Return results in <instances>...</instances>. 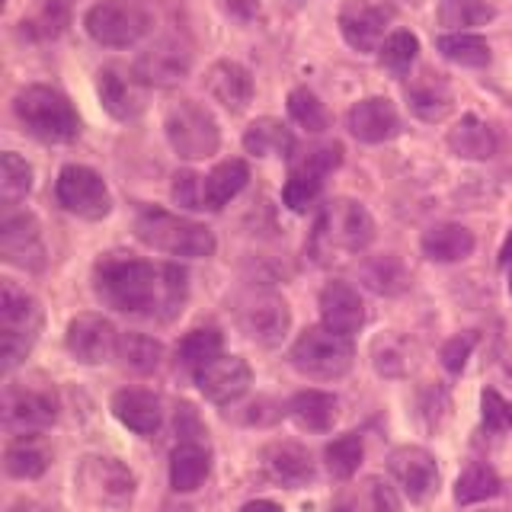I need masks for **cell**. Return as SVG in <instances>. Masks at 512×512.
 Instances as JSON below:
<instances>
[{"label": "cell", "mask_w": 512, "mask_h": 512, "mask_svg": "<svg viewBox=\"0 0 512 512\" xmlns=\"http://www.w3.org/2000/svg\"><path fill=\"white\" fill-rule=\"evenodd\" d=\"M93 292L119 314L170 324L189 298V272L176 263L109 253L93 266Z\"/></svg>", "instance_id": "6da1fadb"}, {"label": "cell", "mask_w": 512, "mask_h": 512, "mask_svg": "<svg viewBox=\"0 0 512 512\" xmlns=\"http://www.w3.org/2000/svg\"><path fill=\"white\" fill-rule=\"evenodd\" d=\"M375 240V218L356 199H333L314 221V234L308 240L311 256L320 263H336L343 256H356Z\"/></svg>", "instance_id": "7a4b0ae2"}, {"label": "cell", "mask_w": 512, "mask_h": 512, "mask_svg": "<svg viewBox=\"0 0 512 512\" xmlns=\"http://www.w3.org/2000/svg\"><path fill=\"white\" fill-rule=\"evenodd\" d=\"M135 237L144 247L167 256H183V260H205L218 250V240L212 228L199 221L180 218L164 208H141L135 218Z\"/></svg>", "instance_id": "3957f363"}, {"label": "cell", "mask_w": 512, "mask_h": 512, "mask_svg": "<svg viewBox=\"0 0 512 512\" xmlns=\"http://www.w3.org/2000/svg\"><path fill=\"white\" fill-rule=\"evenodd\" d=\"M13 112L32 138L45 144H71L80 135V119L71 100L48 84H29L13 96Z\"/></svg>", "instance_id": "277c9868"}, {"label": "cell", "mask_w": 512, "mask_h": 512, "mask_svg": "<svg viewBox=\"0 0 512 512\" xmlns=\"http://www.w3.org/2000/svg\"><path fill=\"white\" fill-rule=\"evenodd\" d=\"M42 304L13 282L0 285V359L4 372H13L29 349L36 346L42 330Z\"/></svg>", "instance_id": "5b68a950"}, {"label": "cell", "mask_w": 512, "mask_h": 512, "mask_svg": "<svg viewBox=\"0 0 512 512\" xmlns=\"http://www.w3.org/2000/svg\"><path fill=\"white\" fill-rule=\"evenodd\" d=\"M356 352H352L349 336L333 333L330 327H308L298 340L288 349V362H292L295 372H301L304 378L314 381H336L343 378Z\"/></svg>", "instance_id": "8992f818"}, {"label": "cell", "mask_w": 512, "mask_h": 512, "mask_svg": "<svg viewBox=\"0 0 512 512\" xmlns=\"http://www.w3.org/2000/svg\"><path fill=\"white\" fill-rule=\"evenodd\" d=\"M74 487L96 509L119 512L135 500V474L122 461L106 455H87L74 471Z\"/></svg>", "instance_id": "52a82bcc"}, {"label": "cell", "mask_w": 512, "mask_h": 512, "mask_svg": "<svg viewBox=\"0 0 512 512\" xmlns=\"http://www.w3.org/2000/svg\"><path fill=\"white\" fill-rule=\"evenodd\" d=\"M167 141L183 160H205L215 157L221 148V128L212 109L196 100H180L167 112Z\"/></svg>", "instance_id": "ba28073f"}, {"label": "cell", "mask_w": 512, "mask_h": 512, "mask_svg": "<svg viewBox=\"0 0 512 512\" xmlns=\"http://www.w3.org/2000/svg\"><path fill=\"white\" fill-rule=\"evenodd\" d=\"M84 29L93 42L106 48H128L151 29V13L138 0H100L87 10Z\"/></svg>", "instance_id": "9c48e42d"}, {"label": "cell", "mask_w": 512, "mask_h": 512, "mask_svg": "<svg viewBox=\"0 0 512 512\" xmlns=\"http://www.w3.org/2000/svg\"><path fill=\"white\" fill-rule=\"evenodd\" d=\"M55 196L64 212H71L84 221H103L112 212V196L106 180L84 164H68L58 173Z\"/></svg>", "instance_id": "30bf717a"}, {"label": "cell", "mask_w": 512, "mask_h": 512, "mask_svg": "<svg viewBox=\"0 0 512 512\" xmlns=\"http://www.w3.org/2000/svg\"><path fill=\"white\" fill-rule=\"evenodd\" d=\"M237 327L256 346H279L292 327V311L276 292H250L237 301Z\"/></svg>", "instance_id": "8fae6325"}, {"label": "cell", "mask_w": 512, "mask_h": 512, "mask_svg": "<svg viewBox=\"0 0 512 512\" xmlns=\"http://www.w3.org/2000/svg\"><path fill=\"white\" fill-rule=\"evenodd\" d=\"M148 90L151 87L144 84L141 74L125 64H106L96 74V96L116 122L141 119V112L148 109Z\"/></svg>", "instance_id": "7c38bea8"}, {"label": "cell", "mask_w": 512, "mask_h": 512, "mask_svg": "<svg viewBox=\"0 0 512 512\" xmlns=\"http://www.w3.org/2000/svg\"><path fill=\"white\" fill-rule=\"evenodd\" d=\"M61 400L55 388L42 384H10L4 394V426L13 432H39L58 420Z\"/></svg>", "instance_id": "4fadbf2b"}, {"label": "cell", "mask_w": 512, "mask_h": 512, "mask_svg": "<svg viewBox=\"0 0 512 512\" xmlns=\"http://www.w3.org/2000/svg\"><path fill=\"white\" fill-rule=\"evenodd\" d=\"M119 340L122 333L103 314H77L68 324V333H64V346L80 365H103L116 359Z\"/></svg>", "instance_id": "5bb4252c"}, {"label": "cell", "mask_w": 512, "mask_h": 512, "mask_svg": "<svg viewBox=\"0 0 512 512\" xmlns=\"http://www.w3.org/2000/svg\"><path fill=\"white\" fill-rule=\"evenodd\" d=\"M250 384H253L250 365L240 356H224V352L196 372L199 394L208 400V404H215V407L237 404V400L250 391Z\"/></svg>", "instance_id": "9a60e30c"}, {"label": "cell", "mask_w": 512, "mask_h": 512, "mask_svg": "<svg viewBox=\"0 0 512 512\" xmlns=\"http://www.w3.org/2000/svg\"><path fill=\"white\" fill-rule=\"evenodd\" d=\"M0 256L20 269L45 266L42 224L32 212H10L0 221Z\"/></svg>", "instance_id": "2e32d148"}, {"label": "cell", "mask_w": 512, "mask_h": 512, "mask_svg": "<svg viewBox=\"0 0 512 512\" xmlns=\"http://www.w3.org/2000/svg\"><path fill=\"white\" fill-rule=\"evenodd\" d=\"M388 471L397 480V487L404 490L410 503L429 500L439 487V464L426 448L420 445H400L388 458Z\"/></svg>", "instance_id": "e0dca14e"}, {"label": "cell", "mask_w": 512, "mask_h": 512, "mask_svg": "<svg viewBox=\"0 0 512 512\" xmlns=\"http://www.w3.org/2000/svg\"><path fill=\"white\" fill-rule=\"evenodd\" d=\"M394 20V10L384 4H368V0H349L340 10V32L356 52H378L384 45V32Z\"/></svg>", "instance_id": "ac0fdd59"}, {"label": "cell", "mask_w": 512, "mask_h": 512, "mask_svg": "<svg viewBox=\"0 0 512 512\" xmlns=\"http://www.w3.org/2000/svg\"><path fill=\"white\" fill-rule=\"evenodd\" d=\"M407 103L410 112L423 122H445L455 109V93L452 84L445 80V74L423 68L416 77H410L407 84Z\"/></svg>", "instance_id": "d6986e66"}, {"label": "cell", "mask_w": 512, "mask_h": 512, "mask_svg": "<svg viewBox=\"0 0 512 512\" xmlns=\"http://www.w3.org/2000/svg\"><path fill=\"white\" fill-rule=\"evenodd\" d=\"M320 317H324V327H330L333 333L352 336L365 324V301L349 282L333 279L320 288Z\"/></svg>", "instance_id": "ffe728a7"}, {"label": "cell", "mask_w": 512, "mask_h": 512, "mask_svg": "<svg viewBox=\"0 0 512 512\" xmlns=\"http://www.w3.org/2000/svg\"><path fill=\"white\" fill-rule=\"evenodd\" d=\"M349 132L362 144H384L400 132V116L388 96H368L349 109Z\"/></svg>", "instance_id": "44dd1931"}, {"label": "cell", "mask_w": 512, "mask_h": 512, "mask_svg": "<svg viewBox=\"0 0 512 512\" xmlns=\"http://www.w3.org/2000/svg\"><path fill=\"white\" fill-rule=\"evenodd\" d=\"M208 96L228 112H244L253 100V74L240 61H215L205 74Z\"/></svg>", "instance_id": "7402d4cb"}, {"label": "cell", "mask_w": 512, "mask_h": 512, "mask_svg": "<svg viewBox=\"0 0 512 512\" xmlns=\"http://www.w3.org/2000/svg\"><path fill=\"white\" fill-rule=\"evenodd\" d=\"M263 471L276 480L279 487L298 490L314 480V458L298 442H272L263 452Z\"/></svg>", "instance_id": "603a6c76"}, {"label": "cell", "mask_w": 512, "mask_h": 512, "mask_svg": "<svg viewBox=\"0 0 512 512\" xmlns=\"http://www.w3.org/2000/svg\"><path fill=\"white\" fill-rule=\"evenodd\" d=\"M112 416L125 426L138 432V436H154L164 426V407L160 397L144 388H122L112 394Z\"/></svg>", "instance_id": "cb8c5ba5"}, {"label": "cell", "mask_w": 512, "mask_h": 512, "mask_svg": "<svg viewBox=\"0 0 512 512\" xmlns=\"http://www.w3.org/2000/svg\"><path fill=\"white\" fill-rule=\"evenodd\" d=\"M192 68V55L180 42H160L151 52H144L135 64V71L141 74V80L148 87H173L186 80Z\"/></svg>", "instance_id": "d4e9b609"}, {"label": "cell", "mask_w": 512, "mask_h": 512, "mask_svg": "<svg viewBox=\"0 0 512 512\" xmlns=\"http://www.w3.org/2000/svg\"><path fill=\"white\" fill-rule=\"evenodd\" d=\"M420 247H423V256L432 263H461L474 253L477 240L464 224L445 221V224H432L423 234Z\"/></svg>", "instance_id": "484cf974"}, {"label": "cell", "mask_w": 512, "mask_h": 512, "mask_svg": "<svg viewBox=\"0 0 512 512\" xmlns=\"http://www.w3.org/2000/svg\"><path fill=\"white\" fill-rule=\"evenodd\" d=\"M212 474V455L202 442H180L170 455V487L176 493H196Z\"/></svg>", "instance_id": "4316f807"}, {"label": "cell", "mask_w": 512, "mask_h": 512, "mask_svg": "<svg viewBox=\"0 0 512 512\" xmlns=\"http://www.w3.org/2000/svg\"><path fill=\"white\" fill-rule=\"evenodd\" d=\"M448 151L461 160H490L496 154V135L493 128L477 116H461L448 128Z\"/></svg>", "instance_id": "83f0119b"}, {"label": "cell", "mask_w": 512, "mask_h": 512, "mask_svg": "<svg viewBox=\"0 0 512 512\" xmlns=\"http://www.w3.org/2000/svg\"><path fill=\"white\" fill-rule=\"evenodd\" d=\"M288 416L308 432H330L336 416H340V400L327 391H298L292 400H288Z\"/></svg>", "instance_id": "f1b7e54d"}, {"label": "cell", "mask_w": 512, "mask_h": 512, "mask_svg": "<svg viewBox=\"0 0 512 512\" xmlns=\"http://www.w3.org/2000/svg\"><path fill=\"white\" fill-rule=\"evenodd\" d=\"M202 183H205V208L208 212H221V208L231 199H237L240 189L250 183V167H247V160H240V157L221 160L212 173H205Z\"/></svg>", "instance_id": "f546056e"}, {"label": "cell", "mask_w": 512, "mask_h": 512, "mask_svg": "<svg viewBox=\"0 0 512 512\" xmlns=\"http://www.w3.org/2000/svg\"><path fill=\"white\" fill-rule=\"evenodd\" d=\"M359 279L365 288H372L381 298H397L410 288V272L407 266L397 260V256L384 253V256H372L359 266Z\"/></svg>", "instance_id": "4dcf8cb0"}, {"label": "cell", "mask_w": 512, "mask_h": 512, "mask_svg": "<svg viewBox=\"0 0 512 512\" xmlns=\"http://www.w3.org/2000/svg\"><path fill=\"white\" fill-rule=\"evenodd\" d=\"M244 148L253 157H292L295 135L279 119H256L244 132Z\"/></svg>", "instance_id": "1f68e13d"}, {"label": "cell", "mask_w": 512, "mask_h": 512, "mask_svg": "<svg viewBox=\"0 0 512 512\" xmlns=\"http://www.w3.org/2000/svg\"><path fill=\"white\" fill-rule=\"evenodd\" d=\"M48 464H52L48 448L32 436L13 439L4 452V471L16 480H36L48 471Z\"/></svg>", "instance_id": "d6a6232c"}, {"label": "cell", "mask_w": 512, "mask_h": 512, "mask_svg": "<svg viewBox=\"0 0 512 512\" xmlns=\"http://www.w3.org/2000/svg\"><path fill=\"white\" fill-rule=\"evenodd\" d=\"M71 23V4L68 0H39L36 10L29 16H23V36L32 42H48V39H58L64 26Z\"/></svg>", "instance_id": "836d02e7"}, {"label": "cell", "mask_w": 512, "mask_h": 512, "mask_svg": "<svg viewBox=\"0 0 512 512\" xmlns=\"http://www.w3.org/2000/svg\"><path fill=\"white\" fill-rule=\"evenodd\" d=\"M221 349H224V336L218 327H196L192 333L183 336L180 346H176V362L196 375L202 365L221 356Z\"/></svg>", "instance_id": "e575fe53"}, {"label": "cell", "mask_w": 512, "mask_h": 512, "mask_svg": "<svg viewBox=\"0 0 512 512\" xmlns=\"http://www.w3.org/2000/svg\"><path fill=\"white\" fill-rule=\"evenodd\" d=\"M503 490V480L496 474L490 464L484 461H474L468 468L461 471V477L455 480V500L461 506H474V503H484L493 500L496 493Z\"/></svg>", "instance_id": "d590c367"}, {"label": "cell", "mask_w": 512, "mask_h": 512, "mask_svg": "<svg viewBox=\"0 0 512 512\" xmlns=\"http://www.w3.org/2000/svg\"><path fill=\"white\" fill-rule=\"evenodd\" d=\"M116 359L122 362V368H128V372L151 375V372H157L160 359H164V346L148 333H122Z\"/></svg>", "instance_id": "8d00e7d4"}, {"label": "cell", "mask_w": 512, "mask_h": 512, "mask_svg": "<svg viewBox=\"0 0 512 512\" xmlns=\"http://www.w3.org/2000/svg\"><path fill=\"white\" fill-rule=\"evenodd\" d=\"M320 192H324V173L292 160V170H288V180H285V189H282L285 205L301 215L320 199Z\"/></svg>", "instance_id": "74e56055"}, {"label": "cell", "mask_w": 512, "mask_h": 512, "mask_svg": "<svg viewBox=\"0 0 512 512\" xmlns=\"http://www.w3.org/2000/svg\"><path fill=\"white\" fill-rule=\"evenodd\" d=\"M436 45L448 61L461 64V68H487L490 64V45L477 32H445Z\"/></svg>", "instance_id": "f35d334b"}, {"label": "cell", "mask_w": 512, "mask_h": 512, "mask_svg": "<svg viewBox=\"0 0 512 512\" xmlns=\"http://www.w3.org/2000/svg\"><path fill=\"white\" fill-rule=\"evenodd\" d=\"M336 512H400V500L391 490V484H384L378 477H368L346 496Z\"/></svg>", "instance_id": "ab89813d"}, {"label": "cell", "mask_w": 512, "mask_h": 512, "mask_svg": "<svg viewBox=\"0 0 512 512\" xmlns=\"http://www.w3.org/2000/svg\"><path fill=\"white\" fill-rule=\"evenodd\" d=\"M362 458H365V445H362V436H356V432H346V436L333 439V442L324 448L327 471H330V477H336V480L356 477L359 468H362Z\"/></svg>", "instance_id": "60d3db41"}, {"label": "cell", "mask_w": 512, "mask_h": 512, "mask_svg": "<svg viewBox=\"0 0 512 512\" xmlns=\"http://www.w3.org/2000/svg\"><path fill=\"white\" fill-rule=\"evenodd\" d=\"M288 116H292L304 132H311V135H320L330 125L327 106L320 103V96L308 87H295L292 93H288Z\"/></svg>", "instance_id": "b9f144b4"}, {"label": "cell", "mask_w": 512, "mask_h": 512, "mask_svg": "<svg viewBox=\"0 0 512 512\" xmlns=\"http://www.w3.org/2000/svg\"><path fill=\"white\" fill-rule=\"evenodd\" d=\"M29 189H32V167L20 154L7 151L0 157V199H4V205H16L29 196Z\"/></svg>", "instance_id": "7bdbcfd3"}, {"label": "cell", "mask_w": 512, "mask_h": 512, "mask_svg": "<svg viewBox=\"0 0 512 512\" xmlns=\"http://www.w3.org/2000/svg\"><path fill=\"white\" fill-rule=\"evenodd\" d=\"M416 55H420V39H416L413 32H407V29L391 32V36L384 39V45L378 48L381 64L388 71H394V74L410 71V64L416 61Z\"/></svg>", "instance_id": "ee69618b"}, {"label": "cell", "mask_w": 512, "mask_h": 512, "mask_svg": "<svg viewBox=\"0 0 512 512\" xmlns=\"http://www.w3.org/2000/svg\"><path fill=\"white\" fill-rule=\"evenodd\" d=\"M372 362L378 368V375L400 378L407 372V349L400 346V340H394V336H378L372 343Z\"/></svg>", "instance_id": "f6af8a7d"}, {"label": "cell", "mask_w": 512, "mask_h": 512, "mask_svg": "<svg viewBox=\"0 0 512 512\" xmlns=\"http://www.w3.org/2000/svg\"><path fill=\"white\" fill-rule=\"evenodd\" d=\"M205 176L196 170H180L173 176V202L189 212H205Z\"/></svg>", "instance_id": "bcb514c9"}, {"label": "cell", "mask_w": 512, "mask_h": 512, "mask_svg": "<svg viewBox=\"0 0 512 512\" xmlns=\"http://www.w3.org/2000/svg\"><path fill=\"white\" fill-rule=\"evenodd\" d=\"M493 16V10L480 0H445L442 10H439V20L445 26H477V23H487Z\"/></svg>", "instance_id": "7dc6e473"}, {"label": "cell", "mask_w": 512, "mask_h": 512, "mask_svg": "<svg viewBox=\"0 0 512 512\" xmlns=\"http://www.w3.org/2000/svg\"><path fill=\"white\" fill-rule=\"evenodd\" d=\"M480 416H484V426L490 432H506L512 426V404H506L493 388H487L480 394Z\"/></svg>", "instance_id": "c3c4849f"}, {"label": "cell", "mask_w": 512, "mask_h": 512, "mask_svg": "<svg viewBox=\"0 0 512 512\" xmlns=\"http://www.w3.org/2000/svg\"><path fill=\"white\" fill-rule=\"evenodd\" d=\"M474 346H477V336H474V333H458V336H452V340H448V343L442 346L439 359H442V365H445L452 375H461V372H464V365H468V359H471Z\"/></svg>", "instance_id": "681fc988"}, {"label": "cell", "mask_w": 512, "mask_h": 512, "mask_svg": "<svg viewBox=\"0 0 512 512\" xmlns=\"http://www.w3.org/2000/svg\"><path fill=\"white\" fill-rule=\"evenodd\" d=\"M176 436H180V442H199V436H205V426L199 420L196 407H189V404L176 407Z\"/></svg>", "instance_id": "f907efd6"}, {"label": "cell", "mask_w": 512, "mask_h": 512, "mask_svg": "<svg viewBox=\"0 0 512 512\" xmlns=\"http://www.w3.org/2000/svg\"><path fill=\"white\" fill-rule=\"evenodd\" d=\"M224 10L234 13L237 20H253L256 10H260V0H221Z\"/></svg>", "instance_id": "816d5d0a"}, {"label": "cell", "mask_w": 512, "mask_h": 512, "mask_svg": "<svg viewBox=\"0 0 512 512\" xmlns=\"http://www.w3.org/2000/svg\"><path fill=\"white\" fill-rule=\"evenodd\" d=\"M240 512H282V509L272 503V500H250Z\"/></svg>", "instance_id": "f5cc1de1"}, {"label": "cell", "mask_w": 512, "mask_h": 512, "mask_svg": "<svg viewBox=\"0 0 512 512\" xmlns=\"http://www.w3.org/2000/svg\"><path fill=\"white\" fill-rule=\"evenodd\" d=\"M500 266H503V269H512V234L506 237V244H503V250H500Z\"/></svg>", "instance_id": "db71d44e"}, {"label": "cell", "mask_w": 512, "mask_h": 512, "mask_svg": "<svg viewBox=\"0 0 512 512\" xmlns=\"http://www.w3.org/2000/svg\"><path fill=\"white\" fill-rule=\"evenodd\" d=\"M7 512H48V509H42V506H36V503H16V506H10Z\"/></svg>", "instance_id": "11a10c76"}, {"label": "cell", "mask_w": 512, "mask_h": 512, "mask_svg": "<svg viewBox=\"0 0 512 512\" xmlns=\"http://www.w3.org/2000/svg\"><path fill=\"white\" fill-rule=\"evenodd\" d=\"M509 295H512V276H509Z\"/></svg>", "instance_id": "9f6ffc18"}]
</instances>
